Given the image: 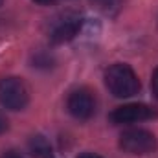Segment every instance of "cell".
I'll use <instances>...</instances> for the list:
<instances>
[{"instance_id":"5","label":"cell","mask_w":158,"mask_h":158,"mask_svg":"<svg viewBox=\"0 0 158 158\" xmlns=\"http://www.w3.org/2000/svg\"><path fill=\"white\" fill-rule=\"evenodd\" d=\"M156 118L158 110L145 103H127L114 109L109 114V121L112 125H125V123H136V121H147Z\"/></svg>"},{"instance_id":"3","label":"cell","mask_w":158,"mask_h":158,"mask_svg":"<svg viewBox=\"0 0 158 158\" xmlns=\"http://www.w3.org/2000/svg\"><path fill=\"white\" fill-rule=\"evenodd\" d=\"M156 136L145 129H129L119 136V149L132 156H143L156 149Z\"/></svg>"},{"instance_id":"7","label":"cell","mask_w":158,"mask_h":158,"mask_svg":"<svg viewBox=\"0 0 158 158\" xmlns=\"http://www.w3.org/2000/svg\"><path fill=\"white\" fill-rule=\"evenodd\" d=\"M28 151L30 155L35 158H52L53 156V151H52V145L50 142L42 136V134H35L28 140Z\"/></svg>"},{"instance_id":"9","label":"cell","mask_w":158,"mask_h":158,"mask_svg":"<svg viewBox=\"0 0 158 158\" xmlns=\"http://www.w3.org/2000/svg\"><path fill=\"white\" fill-rule=\"evenodd\" d=\"M151 90H153V96L158 99V68L153 72V77H151Z\"/></svg>"},{"instance_id":"12","label":"cell","mask_w":158,"mask_h":158,"mask_svg":"<svg viewBox=\"0 0 158 158\" xmlns=\"http://www.w3.org/2000/svg\"><path fill=\"white\" fill-rule=\"evenodd\" d=\"M35 4H40V6H53L55 0H33Z\"/></svg>"},{"instance_id":"8","label":"cell","mask_w":158,"mask_h":158,"mask_svg":"<svg viewBox=\"0 0 158 158\" xmlns=\"http://www.w3.org/2000/svg\"><path fill=\"white\" fill-rule=\"evenodd\" d=\"M55 64V59L50 52H44V50H39L31 55V66L35 68H40V70H50L52 66Z\"/></svg>"},{"instance_id":"6","label":"cell","mask_w":158,"mask_h":158,"mask_svg":"<svg viewBox=\"0 0 158 158\" xmlns=\"http://www.w3.org/2000/svg\"><path fill=\"white\" fill-rule=\"evenodd\" d=\"M66 109L79 121L90 119L94 116V112H96L94 94L88 88H76V90H72L68 99H66Z\"/></svg>"},{"instance_id":"16","label":"cell","mask_w":158,"mask_h":158,"mask_svg":"<svg viewBox=\"0 0 158 158\" xmlns=\"http://www.w3.org/2000/svg\"><path fill=\"white\" fill-rule=\"evenodd\" d=\"M52 158H53V156H52Z\"/></svg>"},{"instance_id":"15","label":"cell","mask_w":158,"mask_h":158,"mask_svg":"<svg viewBox=\"0 0 158 158\" xmlns=\"http://www.w3.org/2000/svg\"><path fill=\"white\" fill-rule=\"evenodd\" d=\"M2 4H4V0H0V6H2Z\"/></svg>"},{"instance_id":"11","label":"cell","mask_w":158,"mask_h":158,"mask_svg":"<svg viewBox=\"0 0 158 158\" xmlns=\"http://www.w3.org/2000/svg\"><path fill=\"white\" fill-rule=\"evenodd\" d=\"M7 131V119H6V116L0 112V134H4Z\"/></svg>"},{"instance_id":"13","label":"cell","mask_w":158,"mask_h":158,"mask_svg":"<svg viewBox=\"0 0 158 158\" xmlns=\"http://www.w3.org/2000/svg\"><path fill=\"white\" fill-rule=\"evenodd\" d=\"M77 158H103V156H99V155H96V153H83V155H79Z\"/></svg>"},{"instance_id":"4","label":"cell","mask_w":158,"mask_h":158,"mask_svg":"<svg viewBox=\"0 0 158 158\" xmlns=\"http://www.w3.org/2000/svg\"><path fill=\"white\" fill-rule=\"evenodd\" d=\"M83 20L76 13H61L48 26V37L53 44H63L72 40L81 31Z\"/></svg>"},{"instance_id":"10","label":"cell","mask_w":158,"mask_h":158,"mask_svg":"<svg viewBox=\"0 0 158 158\" xmlns=\"http://www.w3.org/2000/svg\"><path fill=\"white\" fill-rule=\"evenodd\" d=\"M0 158H24V156L20 153H17V151H4L0 155Z\"/></svg>"},{"instance_id":"2","label":"cell","mask_w":158,"mask_h":158,"mask_svg":"<svg viewBox=\"0 0 158 158\" xmlns=\"http://www.w3.org/2000/svg\"><path fill=\"white\" fill-rule=\"evenodd\" d=\"M30 103V90L20 77L0 79V105L7 110H24Z\"/></svg>"},{"instance_id":"14","label":"cell","mask_w":158,"mask_h":158,"mask_svg":"<svg viewBox=\"0 0 158 158\" xmlns=\"http://www.w3.org/2000/svg\"><path fill=\"white\" fill-rule=\"evenodd\" d=\"M98 2H99V4H103V6H112L116 0H98Z\"/></svg>"},{"instance_id":"1","label":"cell","mask_w":158,"mask_h":158,"mask_svg":"<svg viewBox=\"0 0 158 158\" xmlns=\"http://www.w3.org/2000/svg\"><path fill=\"white\" fill-rule=\"evenodd\" d=\"M105 85L114 98H132L140 92V79L136 72L123 63L110 64L107 68Z\"/></svg>"}]
</instances>
